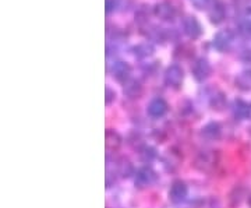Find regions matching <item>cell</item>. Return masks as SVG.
I'll use <instances>...</instances> for the list:
<instances>
[{
	"label": "cell",
	"mask_w": 251,
	"mask_h": 208,
	"mask_svg": "<svg viewBox=\"0 0 251 208\" xmlns=\"http://www.w3.org/2000/svg\"><path fill=\"white\" fill-rule=\"evenodd\" d=\"M209 21L212 24H221L224 23L225 18H226V7L222 1H215L214 6L209 10Z\"/></svg>",
	"instance_id": "13"
},
{
	"label": "cell",
	"mask_w": 251,
	"mask_h": 208,
	"mask_svg": "<svg viewBox=\"0 0 251 208\" xmlns=\"http://www.w3.org/2000/svg\"><path fill=\"white\" fill-rule=\"evenodd\" d=\"M153 156H155V151H153L152 148H150V147H145L141 151V158H143L144 161H151Z\"/></svg>",
	"instance_id": "21"
},
{
	"label": "cell",
	"mask_w": 251,
	"mask_h": 208,
	"mask_svg": "<svg viewBox=\"0 0 251 208\" xmlns=\"http://www.w3.org/2000/svg\"><path fill=\"white\" fill-rule=\"evenodd\" d=\"M150 20V10L147 6H143L140 9L135 11V23L143 26V24H147Z\"/></svg>",
	"instance_id": "19"
},
{
	"label": "cell",
	"mask_w": 251,
	"mask_h": 208,
	"mask_svg": "<svg viewBox=\"0 0 251 208\" xmlns=\"http://www.w3.org/2000/svg\"><path fill=\"white\" fill-rule=\"evenodd\" d=\"M250 13H251V11H250Z\"/></svg>",
	"instance_id": "26"
},
{
	"label": "cell",
	"mask_w": 251,
	"mask_h": 208,
	"mask_svg": "<svg viewBox=\"0 0 251 208\" xmlns=\"http://www.w3.org/2000/svg\"><path fill=\"white\" fill-rule=\"evenodd\" d=\"M211 70H212L211 69V64L204 57L197 59L194 62V64H193V67H191L193 76L196 77L197 81H204V80H206L209 77V74H211Z\"/></svg>",
	"instance_id": "5"
},
{
	"label": "cell",
	"mask_w": 251,
	"mask_h": 208,
	"mask_svg": "<svg viewBox=\"0 0 251 208\" xmlns=\"http://www.w3.org/2000/svg\"><path fill=\"white\" fill-rule=\"evenodd\" d=\"M125 91L126 97H128L130 100H135V98H140L141 94H143V84L135 80V78H130L128 81L125 82Z\"/></svg>",
	"instance_id": "12"
},
{
	"label": "cell",
	"mask_w": 251,
	"mask_h": 208,
	"mask_svg": "<svg viewBox=\"0 0 251 208\" xmlns=\"http://www.w3.org/2000/svg\"><path fill=\"white\" fill-rule=\"evenodd\" d=\"M112 73L115 76L117 81L120 82H126L130 80V74H131V66L126 62H122L119 60L116 63H113L112 66Z\"/></svg>",
	"instance_id": "8"
},
{
	"label": "cell",
	"mask_w": 251,
	"mask_h": 208,
	"mask_svg": "<svg viewBox=\"0 0 251 208\" xmlns=\"http://www.w3.org/2000/svg\"><path fill=\"white\" fill-rule=\"evenodd\" d=\"M116 98V92L113 90H110L109 87H106V105H110L112 104V101H115Z\"/></svg>",
	"instance_id": "22"
},
{
	"label": "cell",
	"mask_w": 251,
	"mask_h": 208,
	"mask_svg": "<svg viewBox=\"0 0 251 208\" xmlns=\"http://www.w3.org/2000/svg\"><path fill=\"white\" fill-rule=\"evenodd\" d=\"M236 85L243 91L251 90V73L244 72L242 74H239L237 78H236Z\"/></svg>",
	"instance_id": "17"
},
{
	"label": "cell",
	"mask_w": 251,
	"mask_h": 208,
	"mask_svg": "<svg viewBox=\"0 0 251 208\" xmlns=\"http://www.w3.org/2000/svg\"><path fill=\"white\" fill-rule=\"evenodd\" d=\"M184 78V72L179 64H172L165 72V82L172 88H179Z\"/></svg>",
	"instance_id": "3"
},
{
	"label": "cell",
	"mask_w": 251,
	"mask_h": 208,
	"mask_svg": "<svg viewBox=\"0 0 251 208\" xmlns=\"http://www.w3.org/2000/svg\"><path fill=\"white\" fill-rule=\"evenodd\" d=\"M133 52H134V54L138 59H145V57L152 56L153 52H155V49H153V46L151 45V44L143 42V44L135 45L134 48H133Z\"/></svg>",
	"instance_id": "16"
},
{
	"label": "cell",
	"mask_w": 251,
	"mask_h": 208,
	"mask_svg": "<svg viewBox=\"0 0 251 208\" xmlns=\"http://www.w3.org/2000/svg\"><path fill=\"white\" fill-rule=\"evenodd\" d=\"M117 6V0H106V13L110 14L113 10L116 9Z\"/></svg>",
	"instance_id": "23"
},
{
	"label": "cell",
	"mask_w": 251,
	"mask_h": 208,
	"mask_svg": "<svg viewBox=\"0 0 251 208\" xmlns=\"http://www.w3.org/2000/svg\"><path fill=\"white\" fill-rule=\"evenodd\" d=\"M209 104H211V106L214 109L221 110V109H224L225 105H226V98H225V95L222 92H215V94L211 97Z\"/></svg>",
	"instance_id": "18"
},
{
	"label": "cell",
	"mask_w": 251,
	"mask_h": 208,
	"mask_svg": "<svg viewBox=\"0 0 251 208\" xmlns=\"http://www.w3.org/2000/svg\"><path fill=\"white\" fill-rule=\"evenodd\" d=\"M208 1H209V0H193V3L197 6L198 9H204L206 4H208Z\"/></svg>",
	"instance_id": "24"
},
{
	"label": "cell",
	"mask_w": 251,
	"mask_h": 208,
	"mask_svg": "<svg viewBox=\"0 0 251 208\" xmlns=\"http://www.w3.org/2000/svg\"><path fill=\"white\" fill-rule=\"evenodd\" d=\"M181 27H183V32L190 39H197L202 34V26L194 16H187L186 18H183Z\"/></svg>",
	"instance_id": "1"
},
{
	"label": "cell",
	"mask_w": 251,
	"mask_h": 208,
	"mask_svg": "<svg viewBox=\"0 0 251 208\" xmlns=\"http://www.w3.org/2000/svg\"><path fill=\"white\" fill-rule=\"evenodd\" d=\"M216 156L214 151H202L196 159V166L201 171H209L211 168H214Z\"/></svg>",
	"instance_id": "9"
},
{
	"label": "cell",
	"mask_w": 251,
	"mask_h": 208,
	"mask_svg": "<svg viewBox=\"0 0 251 208\" xmlns=\"http://www.w3.org/2000/svg\"><path fill=\"white\" fill-rule=\"evenodd\" d=\"M232 110H233L234 118L239 120H244L251 116V105L243 100H234Z\"/></svg>",
	"instance_id": "11"
},
{
	"label": "cell",
	"mask_w": 251,
	"mask_h": 208,
	"mask_svg": "<svg viewBox=\"0 0 251 208\" xmlns=\"http://www.w3.org/2000/svg\"><path fill=\"white\" fill-rule=\"evenodd\" d=\"M187 186L181 181H175L172 183L171 190H169V197L173 203H181L187 197Z\"/></svg>",
	"instance_id": "7"
},
{
	"label": "cell",
	"mask_w": 251,
	"mask_h": 208,
	"mask_svg": "<svg viewBox=\"0 0 251 208\" xmlns=\"http://www.w3.org/2000/svg\"><path fill=\"white\" fill-rule=\"evenodd\" d=\"M148 115L153 119H158L162 118L166 112H168V102L163 100V98H153L151 102H150V105H148Z\"/></svg>",
	"instance_id": "6"
},
{
	"label": "cell",
	"mask_w": 251,
	"mask_h": 208,
	"mask_svg": "<svg viewBox=\"0 0 251 208\" xmlns=\"http://www.w3.org/2000/svg\"><path fill=\"white\" fill-rule=\"evenodd\" d=\"M119 172L122 173V176H130L133 173V166L128 161H123L119 165Z\"/></svg>",
	"instance_id": "20"
},
{
	"label": "cell",
	"mask_w": 251,
	"mask_h": 208,
	"mask_svg": "<svg viewBox=\"0 0 251 208\" xmlns=\"http://www.w3.org/2000/svg\"><path fill=\"white\" fill-rule=\"evenodd\" d=\"M153 14L162 21H173L177 16V10L172 4L171 1H161L155 4L153 7Z\"/></svg>",
	"instance_id": "2"
},
{
	"label": "cell",
	"mask_w": 251,
	"mask_h": 208,
	"mask_svg": "<svg viewBox=\"0 0 251 208\" xmlns=\"http://www.w3.org/2000/svg\"><path fill=\"white\" fill-rule=\"evenodd\" d=\"M249 204H250V207H251V197H250V199H249Z\"/></svg>",
	"instance_id": "25"
},
{
	"label": "cell",
	"mask_w": 251,
	"mask_h": 208,
	"mask_svg": "<svg viewBox=\"0 0 251 208\" xmlns=\"http://www.w3.org/2000/svg\"><path fill=\"white\" fill-rule=\"evenodd\" d=\"M234 39V34L232 29H222L219 31L214 39H212V46L219 52H225L229 46L232 45Z\"/></svg>",
	"instance_id": "4"
},
{
	"label": "cell",
	"mask_w": 251,
	"mask_h": 208,
	"mask_svg": "<svg viewBox=\"0 0 251 208\" xmlns=\"http://www.w3.org/2000/svg\"><path fill=\"white\" fill-rule=\"evenodd\" d=\"M155 179H156L155 172L150 168H143L135 173V184L138 187H147V186L152 184Z\"/></svg>",
	"instance_id": "10"
},
{
	"label": "cell",
	"mask_w": 251,
	"mask_h": 208,
	"mask_svg": "<svg viewBox=\"0 0 251 208\" xmlns=\"http://www.w3.org/2000/svg\"><path fill=\"white\" fill-rule=\"evenodd\" d=\"M222 133V127L218 122H209L201 129V136L206 140H218Z\"/></svg>",
	"instance_id": "14"
},
{
	"label": "cell",
	"mask_w": 251,
	"mask_h": 208,
	"mask_svg": "<svg viewBox=\"0 0 251 208\" xmlns=\"http://www.w3.org/2000/svg\"><path fill=\"white\" fill-rule=\"evenodd\" d=\"M122 136L115 131V130H106V133H105V145H106V148L110 150V151H115L117 148H120V145H122Z\"/></svg>",
	"instance_id": "15"
}]
</instances>
